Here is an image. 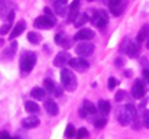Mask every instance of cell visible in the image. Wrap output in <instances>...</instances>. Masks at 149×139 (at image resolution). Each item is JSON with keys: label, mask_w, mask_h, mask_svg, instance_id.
<instances>
[{"label": "cell", "mask_w": 149, "mask_h": 139, "mask_svg": "<svg viewBox=\"0 0 149 139\" xmlns=\"http://www.w3.org/2000/svg\"><path fill=\"white\" fill-rule=\"evenodd\" d=\"M117 80L114 78V77H110L109 78V83H107V86H109V90H114L116 89V86H117Z\"/></svg>", "instance_id": "33"}, {"label": "cell", "mask_w": 149, "mask_h": 139, "mask_svg": "<svg viewBox=\"0 0 149 139\" xmlns=\"http://www.w3.org/2000/svg\"><path fill=\"white\" fill-rule=\"evenodd\" d=\"M145 93H146L145 92V84L141 80H135V84L132 87V97L141 100V98L145 97Z\"/></svg>", "instance_id": "9"}, {"label": "cell", "mask_w": 149, "mask_h": 139, "mask_svg": "<svg viewBox=\"0 0 149 139\" xmlns=\"http://www.w3.org/2000/svg\"><path fill=\"white\" fill-rule=\"evenodd\" d=\"M16 51H17V42H12V45L4 51V58H6V59H10Z\"/></svg>", "instance_id": "27"}, {"label": "cell", "mask_w": 149, "mask_h": 139, "mask_svg": "<svg viewBox=\"0 0 149 139\" xmlns=\"http://www.w3.org/2000/svg\"><path fill=\"white\" fill-rule=\"evenodd\" d=\"M87 1H94V0H87Z\"/></svg>", "instance_id": "46"}, {"label": "cell", "mask_w": 149, "mask_h": 139, "mask_svg": "<svg viewBox=\"0 0 149 139\" xmlns=\"http://www.w3.org/2000/svg\"><path fill=\"white\" fill-rule=\"evenodd\" d=\"M54 4H55V13L58 15V16H65L67 15V12H68V9H67V3H59V1H54Z\"/></svg>", "instance_id": "24"}, {"label": "cell", "mask_w": 149, "mask_h": 139, "mask_svg": "<svg viewBox=\"0 0 149 139\" xmlns=\"http://www.w3.org/2000/svg\"><path fill=\"white\" fill-rule=\"evenodd\" d=\"M125 96H126V92L119 90V92L116 93V96H114V100H116V101H122V100L125 98Z\"/></svg>", "instance_id": "35"}, {"label": "cell", "mask_w": 149, "mask_h": 139, "mask_svg": "<svg viewBox=\"0 0 149 139\" xmlns=\"http://www.w3.org/2000/svg\"><path fill=\"white\" fill-rule=\"evenodd\" d=\"M10 29H12V23H4V25L0 28V35H6V34H9Z\"/></svg>", "instance_id": "32"}, {"label": "cell", "mask_w": 149, "mask_h": 139, "mask_svg": "<svg viewBox=\"0 0 149 139\" xmlns=\"http://www.w3.org/2000/svg\"><path fill=\"white\" fill-rule=\"evenodd\" d=\"M125 75H126V77H130V75H132V71H126Z\"/></svg>", "instance_id": "42"}, {"label": "cell", "mask_w": 149, "mask_h": 139, "mask_svg": "<svg viewBox=\"0 0 149 139\" xmlns=\"http://www.w3.org/2000/svg\"><path fill=\"white\" fill-rule=\"evenodd\" d=\"M31 96H32V98H35V100H44V98L47 97V92H45V89H42V87H35V89H32Z\"/></svg>", "instance_id": "19"}, {"label": "cell", "mask_w": 149, "mask_h": 139, "mask_svg": "<svg viewBox=\"0 0 149 139\" xmlns=\"http://www.w3.org/2000/svg\"><path fill=\"white\" fill-rule=\"evenodd\" d=\"M142 75H143L145 81H146V83H149V67H145V68H143V71H142Z\"/></svg>", "instance_id": "36"}, {"label": "cell", "mask_w": 149, "mask_h": 139, "mask_svg": "<svg viewBox=\"0 0 149 139\" xmlns=\"http://www.w3.org/2000/svg\"><path fill=\"white\" fill-rule=\"evenodd\" d=\"M25 110L31 115H35L39 112V104H36V101H25Z\"/></svg>", "instance_id": "23"}, {"label": "cell", "mask_w": 149, "mask_h": 139, "mask_svg": "<svg viewBox=\"0 0 149 139\" xmlns=\"http://www.w3.org/2000/svg\"><path fill=\"white\" fill-rule=\"evenodd\" d=\"M123 64H125V59L123 58H116L114 59V65L116 67H123Z\"/></svg>", "instance_id": "37"}, {"label": "cell", "mask_w": 149, "mask_h": 139, "mask_svg": "<svg viewBox=\"0 0 149 139\" xmlns=\"http://www.w3.org/2000/svg\"><path fill=\"white\" fill-rule=\"evenodd\" d=\"M39 123H41V120H39V117H38V116H28V117H25V119L22 120V126H23L25 129L36 128Z\"/></svg>", "instance_id": "13"}, {"label": "cell", "mask_w": 149, "mask_h": 139, "mask_svg": "<svg viewBox=\"0 0 149 139\" xmlns=\"http://www.w3.org/2000/svg\"><path fill=\"white\" fill-rule=\"evenodd\" d=\"M78 9H80V0H72L68 9V22H75V19L78 17Z\"/></svg>", "instance_id": "12"}, {"label": "cell", "mask_w": 149, "mask_h": 139, "mask_svg": "<svg viewBox=\"0 0 149 139\" xmlns=\"http://www.w3.org/2000/svg\"><path fill=\"white\" fill-rule=\"evenodd\" d=\"M45 110L48 112V115H49V116H56V115H58V112H59L58 104L55 103V100H51V98L45 101Z\"/></svg>", "instance_id": "18"}, {"label": "cell", "mask_w": 149, "mask_h": 139, "mask_svg": "<svg viewBox=\"0 0 149 139\" xmlns=\"http://www.w3.org/2000/svg\"><path fill=\"white\" fill-rule=\"evenodd\" d=\"M125 110L130 119V123H133V129L138 131L139 129V120H138V112H136V107L132 104V103H127L125 104Z\"/></svg>", "instance_id": "8"}, {"label": "cell", "mask_w": 149, "mask_h": 139, "mask_svg": "<svg viewBox=\"0 0 149 139\" xmlns=\"http://www.w3.org/2000/svg\"><path fill=\"white\" fill-rule=\"evenodd\" d=\"M97 109H99V112L103 116H106V115L110 112V109H111L110 101H109V100H100L99 104H97Z\"/></svg>", "instance_id": "20"}, {"label": "cell", "mask_w": 149, "mask_h": 139, "mask_svg": "<svg viewBox=\"0 0 149 139\" xmlns=\"http://www.w3.org/2000/svg\"><path fill=\"white\" fill-rule=\"evenodd\" d=\"M33 26L36 29H52L55 26V17L54 16H49V15H42V16H38L33 22Z\"/></svg>", "instance_id": "4"}, {"label": "cell", "mask_w": 149, "mask_h": 139, "mask_svg": "<svg viewBox=\"0 0 149 139\" xmlns=\"http://www.w3.org/2000/svg\"><path fill=\"white\" fill-rule=\"evenodd\" d=\"M0 139H12V136L7 132H0Z\"/></svg>", "instance_id": "39"}, {"label": "cell", "mask_w": 149, "mask_h": 139, "mask_svg": "<svg viewBox=\"0 0 149 139\" xmlns=\"http://www.w3.org/2000/svg\"><path fill=\"white\" fill-rule=\"evenodd\" d=\"M55 44H58L59 46H62V48H70L71 45V41L68 39V36L64 34V32H59V34H56L55 35Z\"/></svg>", "instance_id": "15"}, {"label": "cell", "mask_w": 149, "mask_h": 139, "mask_svg": "<svg viewBox=\"0 0 149 139\" xmlns=\"http://www.w3.org/2000/svg\"><path fill=\"white\" fill-rule=\"evenodd\" d=\"M0 6H1V0H0Z\"/></svg>", "instance_id": "48"}, {"label": "cell", "mask_w": 149, "mask_h": 139, "mask_svg": "<svg viewBox=\"0 0 149 139\" xmlns=\"http://www.w3.org/2000/svg\"><path fill=\"white\" fill-rule=\"evenodd\" d=\"M93 123H94L96 128H103V126H106L107 120H106L104 116H96V117L93 119Z\"/></svg>", "instance_id": "29"}, {"label": "cell", "mask_w": 149, "mask_h": 139, "mask_svg": "<svg viewBox=\"0 0 149 139\" xmlns=\"http://www.w3.org/2000/svg\"><path fill=\"white\" fill-rule=\"evenodd\" d=\"M36 64V54L33 51H25L20 55V61H19V68H20V75L26 77L31 74V71L33 70Z\"/></svg>", "instance_id": "1"}, {"label": "cell", "mask_w": 149, "mask_h": 139, "mask_svg": "<svg viewBox=\"0 0 149 139\" xmlns=\"http://www.w3.org/2000/svg\"><path fill=\"white\" fill-rule=\"evenodd\" d=\"M88 13H83V15H78V17L75 19V22H74V25H75V28H81V26H84L87 22H88Z\"/></svg>", "instance_id": "25"}, {"label": "cell", "mask_w": 149, "mask_h": 139, "mask_svg": "<svg viewBox=\"0 0 149 139\" xmlns=\"http://www.w3.org/2000/svg\"><path fill=\"white\" fill-rule=\"evenodd\" d=\"M120 51L125 52L129 57H138V54L141 51V45H139L138 41L135 42V41H130V39H125V42L120 46Z\"/></svg>", "instance_id": "5"}, {"label": "cell", "mask_w": 149, "mask_h": 139, "mask_svg": "<svg viewBox=\"0 0 149 139\" xmlns=\"http://www.w3.org/2000/svg\"><path fill=\"white\" fill-rule=\"evenodd\" d=\"M148 38H149V26L148 25H145V26H142V29L138 32V38H136V41L141 44V42L146 41Z\"/></svg>", "instance_id": "22"}, {"label": "cell", "mask_w": 149, "mask_h": 139, "mask_svg": "<svg viewBox=\"0 0 149 139\" xmlns=\"http://www.w3.org/2000/svg\"><path fill=\"white\" fill-rule=\"evenodd\" d=\"M116 119H117V120H119V123H120V125H123V126H126V125H129V123H130V119H129V116H127V113H126L125 107H122V109H119V110H117V113H116Z\"/></svg>", "instance_id": "17"}, {"label": "cell", "mask_w": 149, "mask_h": 139, "mask_svg": "<svg viewBox=\"0 0 149 139\" xmlns=\"http://www.w3.org/2000/svg\"><path fill=\"white\" fill-rule=\"evenodd\" d=\"M142 120H143V125H145V128H146V129H149V110H145V112H143Z\"/></svg>", "instance_id": "34"}, {"label": "cell", "mask_w": 149, "mask_h": 139, "mask_svg": "<svg viewBox=\"0 0 149 139\" xmlns=\"http://www.w3.org/2000/svg\"><path fill=\"white\" fill-rule=\"evenodd\" d=\"M78 113H80V116H81V117H87V115H88V113L86 112V109H84L83 106L80 107V110H78Z\"/></svg>", "instance_id": "38"}, {"label": "cell", "mask_w": 149, "mask_h": 139, "mask_svg": "<svg viewBox=\"0 0 149 139\" xmlns=\"http://www.w3.org/2000/svg\"><path fill=\"white\" fill-rule=\"evenodd\" d=\"M4 44V41H3V38H0V45H3Z\"/></svg>", "instance_id": "45"}, {"label": "cell", "mask_w": 149, "mask_h": 139, "mask_svg": "<svg viewBox=\"0 0 149 139\" xmlns=\"http://www.w3.org/2000/svg\"><path fill=\"white\" fill-rule=\"evenodd\" d=\"M109 9H110L111 15L120 16L122 12H123V9H125L123 0H109Z\"/></svg>", "instance_id": "11"}, {"label": "cell", "mask_w": 149, "mask_h": 139, "mask_svg": "<svg viewBox=\"0 0 149 139\" xmlns=\"http://www.w3.org/2000/svg\"><path fill=\"white\" fill-rule=\"evenodd\" d=\"M44 89H45L47 93H52V94H55V92H56V86H55V83L51 78L44 80Z\"/></svg>", "instance_id": "26"}, {"label": "cell", "mask_w": 149, "mask_h": 139, "mask_svg": "<svg viewBox=\"0 0 149 139\" xmlns=\"http://www.w3.org/2000/svg\"><path fill=\"white\" fill-rule=\"evenodd\" d=\"M75 128L70 123V125H67V128H65V132H64V135H65V138H72V136H75Z\"/></svg>", "instance_id": "30"}, {"label": "cell", "mask_w": 149, "mask_h": 139, "mask_svg": "<svg viewBox=\"0 0 149 139\" xmlns=\"http://www.w3.org/2000/svg\"><path fill=\"white\" fill-rule=\"evenodd\" d=\"M13 19H15V12L12 10V12H9V16H7V22L10 23V22H12Z\"/></svg>", "instance_id": "40"}, {"label": "cell", "mask_w": 149, "mask_h": 139, "mask_svg": "<svg viewBox=\"0 0 149 139\" xmlns=\"http://www.w3.org/2000/svg\"><path fill=\"white\" fill-rule=\"evenodd\" d=\"M88 131L86 129V128H80L78 131H77V133H75V138L77 139H86V138H88Z\"/></svg>", "instance_id": "31"}, {"label": "cell", "mask_w": 149, "mask_h": 139, "mask_svg": "<svg viewBox=\"0 0 149 139\" xmlns=\"http://www.w3.org/2000/svg\"><path fill=\"white\" fill-rule=\"evenodd\" d=\"M83 107L86 109V112H87L88 115H94V116H96V113L99 112L97 106H94V103H91L90 100H84V101H83Z\"/></svg>", "instance_id": "21"}, {"label": "cell", "mask_w": 149, "mask_h": 139, "mask_svg": "<svg viewBox=\"0 0 149 139\" xmlns=\"http://www.w3.org/2000/svg\"><path fill=\"white\" fill-rule=\"evenodd\" d=\"M71 59V57L67 52H59L55 58H54V65L55 67H64L65 64H68Z\"/></svg>", "instance_id": "14"}, {"label": "cell", "mask_w": 149, "mask_h": 139, "mask_svg": "<svg viewBox=\"0 0 149 139\" xmlns=\"http://www.w3.org/2000/svg\"><path fill=\"white\" fill-rule=\"evenodd\" d=\"M75 52L80 57H90L94 52V45L91 42H80L78 45H75Z\"/></svg>", "instance_id": "7"}, {"label": "cell", "mask_w": 149, "mask_h": 139, "mask_svg": "<svg viewBox=\"0 0 149 139\" xmlns=\"http://www.w3.org/2000/svg\"><path fill=\"white\" fill-rule=\"evenodd\" d=\"M61 94H62V89H61V87H56V92H55V96H56V97H59Z\"/></svg>", "instance_id": "41"}, {"label": "cell", "mask_w": 149, "mask_h": 139, "mask_svg": "<svg viewBox=\"0 0 149 139\" xmlns=\"http://www.w3.org/2000/svg\"><path fill=\"white\" fill-rule=\"evenodd\" d=\"M25 28H26V23L23 22V20H20V22H17L15 26H13V29H12V32H10V39L13 41L15 38H17L19 35H22V32L25 31Z\"/></svg>", "instance_id": "16"}, {"label": "cell", "mask_w": 149, "mask_h": 139, "mask_svg": "<svg viewBox=\"0 0 149 139\" xmlns=\"http://www.w3.org/2000/svg\"><path fill=\"white\" fill-rule=\"evenodd\" d=\"M12 139H19V138H12Z\"/></svg>", "instance_id": "47"}, {"label": "cell", "mask_w": 149, "mask_h": 139, "mask_svg": "<svg viewBox=\"0 0 149 139\" xmlns=\"http://www.w3.org/2000/svg\"><path fill=\"white\" fill-rule=\"evenodd\" d=\"M93 38H94V32H93L91 29H87V28L80 29V31L75 34V36H74V39H77V41H80V42H87V41H90V39H93Z\"/></svg>", "instance_id": "10"}, {"label": "cell", "mask_w": 149, "mask_h": 139, "mask_svg": "<svg viewBox=\"0 0 149 139\" xmlns=\"http://www.w3.org/2000/svg\"><path fill=\"white\" fill-rule=\"evenodd\" d=\"M54 1H59V3H67V0H54Z\"/></svg>", "instance_id": "43"}, {"label": "cell", "mask_w": 149, "mask_h": 139, "mask_svg": "<svg viewBox=\"0 0 149 139\" xmlns=\"http://www.w3.org/2000/svg\"><path fill=\"white\" fill-rule=\"evenodd\" d=\"M90 12H91L90 22L96 28L101 29V28H104L109 23V16H107V12L106 10H90Z\"/></svg>", "instance_id": "3"}, {"label": "cell", "mask_w": 149, "mask_h": 139, "mask_svg": "<svg viewBox=\"0 0 149 139\" xmlns=\"http://www.w3.org/2000/svg\"><path fill=\"white\" fill-rule=\"evenodd\" d=\"M61 84H62V87L65 90L74 92L77 89V77H75V74L71 70H68V68L61 70Z\"/></svg>", "instance_id": "2"}, {"label": "cell", "mask_w": 149, "mask_h": 139, "mask_svg": "<svg viewBox=\"0 0 149 139\" xmlns=\"http://www.w3.org/2000/svg\"><path fill=\"white\" fill-rule=\"evenodd\" d=\"M28 41H29L31 44L36 45V44L41 42V35H39L38 32H29V34H28Z\"/></svg>", "instance_id": "28"}, {"label": "cell", "mask_w": 149, "mask_h": 139, "mask_svg": "<svg viewBox=\"0 0 149 139\" xmlns=\"http://www.w3.org/2000/svg\"><path fill=\"white\" fill-rule=\"evenodd\" d=\"M70 67L72 68V70H77V71H87L88 70V67H90V64H88V61L86 59V58H83V57H78V58H71L70 59Z\"/></svg>", "instance_id": "6"}, {"label": "cell", "mask_w": 149, "mask_h": 139, "mask_svg": "<svg viewBox=\"0 0 149 139\" xmlns=\"http://www.w3.org/2000/svg\"><path fill=\"white\" fill-rule=\"evenodd\" d=\"M146 48H148V49H149V38H148V39H146Z\"/></svg>", "instance_id": "44"}]
</instances>
